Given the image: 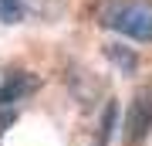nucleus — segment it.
I'll return each mask as SVG.
<instances>
[{"label":"nucleus","instance_id":"nucleus-5","mask_svg":"<svg viewBox=\"0 0 152 146\" xmlns=\"http://www.w3.org/2000/svg\"><path fill=\"white\" fill-rule=\"evenodd\" d=\"M115 129H118V102L108 99L105 109H102V116H98V129H95V143L91 146H108Z\"/></svg>","mask_w":152,"mask_h":146},{"label":"nucleus","instance_id":"nucleus-7","mask_svg":"<svg viewBox=\"0 0 152 146\" xmlns=\"http://www.w3.org/2000/svg\"><path fill=\"white\" fill-rule=\"evenodd\" d=\"M17 116H20V109H7V105H0V139H4V133L17 122Z\"/></svg>","mask_w":152,"mask_h":146},{"label":"nucleus","instance_id":"nucleus-1","mask_svg":"<svg viewBox=\"0 0 152 146\" xmlns=\"http://www.w3.org/2000/svg\"><path fill=\"white\" fill-rule=\"evenodd\" d=\"M95 21L122 38L152 44V0H98Z\"/></svg>","mask_w":152,"mask_h":146},{"label":"nucleus","instance_id":"nucleus-2","mask_svg":"<svg viewBox=\"0 0 152 146\" xmlns=\"http://www.w3.org/2000/svg\"><path fill=\"white\" fill-rule=\"evenodd\" d=\"M125 143L139 146L145 136L152 133V85H142L129 102V112H125Z\"/></svg>","mask_w":152,"mask_h":146},{"label":"nucleus","instance_id":"nucleus-3","mask_svg":"<svg viewBox=\"0 0 152 146\" xmlns=\"http://www.w3.org/2000/svg\"><path fill=\"white\" fill-rule=\"evenodd\" d=\"M41 88V78L34 71H24V68H10L0 82V105L7 109H17L24 99H31L34 92Z\"/></svg>","mask_w":152,"mask_h":146},{"label":"nucleus","instance_id":"nucleus-4","mask_svg":"<svg viewBox=\"0 0 152 146\" xmlns=\"http://www.w3.org/2000/svg\"><path fill=\"white\" fill-rule=\"evenodd\" d=\"M102 54L122 71V75H132V71L139 68V54L132 51V48H125L122 41H108V44H102Z\"/></svg>","mask_w":152,"mask_h":146},{"label":"nucleus","instance_id":"nucleus-6","mask_svg":"<svg viewBox=\"0 0 152 146\" xmlns=\"http://www.w3.org/2000/svg\"><path fill=\"white\" fill-rule=\"evenodd\" d=\"M24 17H27L24 0H0V21L4 24H20Z\"/></svg>","mask_w":152,"mask_h":146}]
</instances>
